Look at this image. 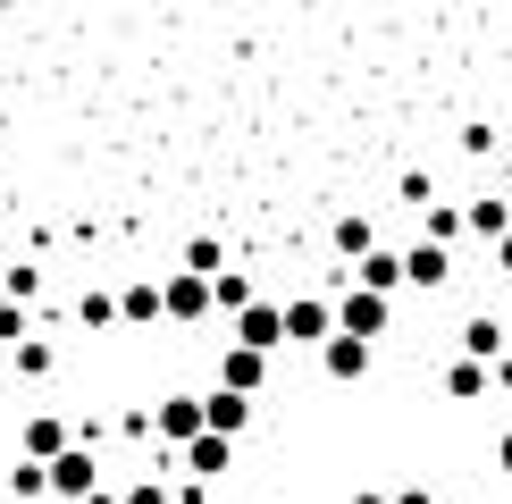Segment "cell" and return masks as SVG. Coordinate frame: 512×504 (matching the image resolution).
I'll return each instance as SVG.
<instances>
[{
	"mask_svg": "<svg viewBox=\"0 0 512 504\" xmlns=\"http://www.w3.org/2000/svg\"><path fill=\"white\" fill-rule=\"evenodd\" d=\"M210 311H219V278H210V269H177V278H168V320L202 328Z\"/></svg>",
	"mask_w": 512,
	"mask_h": 504,
	"instance_id": "6da1fadb",
	"label": "cell"
},
{
	"mask_svg": "<svg viewBox=\"0 0 512 504\" xmlns=\"http://www.w3.org/2000/svg\"><path fill=\"white\" fill-rule=\"evenodd\" d=\"M387 320H395V294H378V286H345L336 294V328H353V336H387Z\"/></svg>",
	"mask_w": 512,
	"mask_h": 504,
	"instance_id": "7a4b0ae2",
	"label": "cell"
},
{
	"mask_svg": "<svg viewBox=\"0 0 512 504\" xmlns=\"http://www.w3.org/2000/svg\"><path fill=\"white\" fill-rule=\"evenodd\" d=\"M328 336H336L328 294H286V345H328Z\"/></svg>",
	"mask_w": 512,
	"mask_h": 504,
	"instance_id": "3957f363",
	"label": "cell"
},
{
	"mask_svg": "<svg viewBox=\"0 0 512 504\" xmlns=\"http://www.w3.org/2000/svg\"><path fill=\"white\" fill-rule=\"evenodd\" d=\"M93 488H101V462H93V446H68V454H51V496L84 504Z\"/></svg>",
	"mask_w": 512,
	"mask_h": 504,
	"instance_id": "277c9868",
	"label": "cell"
},
{
	"mask_svg": "<svg viewBox=\"0 0 512 504\" xmlns=\"http://www.w3.org/2000/svg\"><path fill=\"white\" fill-rule=\"evenodd\" d=\"M319 370H328L336 387H353V378H370V336H353V328H336L328 345H319Z\"/></svg>",
	"mask_w": 512,
	"mask_h": 504,
	"instance_id": "5b68a950",
	"label": "cell"
},
{
	"mask_svg": "<svg viewBox=\"0 0 512 504\" xmlns=\"http://www.w3.org/2000/svg\"><path fill=\"white\" fill-rule=\"evenodd\" d=\"M177 462H185L194 479H219V471H236V437H227V429H202V437H185V446H177Z\"/></svg>",
	"mask_w": 512,
	"mask_h": 504,
	"instance_id": "8992f818",
	"label": "cell"
},
{
	"mask_svg": "<svg viewBox=\"0 0 512 504\" xmlns=\"http://www.w3.org/2000/svg\"><path fill=\"white\" fill-rule=\"evenodd\" d=\"M219 387L261 395V387H269V353H261V345H244V336H227V353H219Z\"/></svg>",
	"mask_w": 512,
	"mask_h": 504,
	"instance_id": "52a82bcc",
	"label": "cell"
},
{
	"mask_svg": "<svg viewBox=\"0 0 512 504\" xmlns=\"http://www.w3.org/2000/svg\"><path fill=\"white\" fill-rule=\"evenodd\" d=\"M152 429L168 437V446H185V437H202V429H210V404H202V395H168V404L152 412Z\"/></svg>",
	"mask_w": 512,
	"mask_h": 504,
	"instance_id": "ba28073f",
	"label": "cell"
},
{
	"mask_svg": "<svg viewBox=\"0 0 512 504\" xmlns=\"http://www.w3.org/2000/svg\"><path fill=\"white\" fill-rule=\"evenodd\" d=\"M236 336L261 345V353H277V345H286V303H261V294H252V303L236 311Z\"/></svg>",
	"mask_w": 512,
	"mask_h": 504,
	"instance_id": "9c48e42d",
	"label": "cell"
},
{
	"mask_svg": "<svg viewBox=\"0 0 512 504\" xmlns=\"http://www.w3.org/2000/svg\"><path fill=\"white\" fill-rule=\"evenodd\" d=\"M403 269H412V286L429 294V286H445V278H454V252H445V236H420L412 252H403Z\"/></svg>",
	"mask_w": 512,
	"mask_h": 504,
	"instance_id": "30bf717a",
	"label": "cell"
},
{
	"mask_svg": "<svg viewBox=\"0 0 512 504\" xmlns=\"http://www.w3.org/2000/svg\"><path fill=\"white\" fill-rule=\"evenodd\" d=\"M68 446H76V437H68V420H59V412H34L26 429H17V454H42V462H51V454H68Z\"/></svg>",
	"mask_w": 512,
	"mask_h": 504,
	"instance_id": "8fae6325",
	"label": "cell"
},
{
	"mask_svg": "<svg viewBox=\"0 0 512 504\" xmlns=\"http://www.w3.org/2000/svg\"><path fill=\"white\" fill-rule=\"evenodd\" d=\"M353 286L403 294V286H412V269H403V252H361V261H353Z\"/></svg>",
	"mask_w": 512,
	"mask_h": 504,
	"instance_id": "7c38bea8",
	"label": "cell"
},
{
	"mask_svg": "<svg viewBox=\"0 0 512 504\" xmlns=\"http://www.w3.org/2000/svg\"><path fill=\"white\" fill-rule=\"evenodd\" d=\"M118 311H126V328H152V320H168V286H152V278H135L118 294Z\"/></svg>",
	"mask_w": 512,
	"mask_h": 504,
	"instance_id": "4fadbf2b",
	"label": "cell"
},
{
	"mask_svg": "<svg viewBox=\"0 0 512 504\" xmlns=\"http://www.w3.org/2000/svg\"><path fill=\"white\" fill-rule=\"evenodd\" d=\"M202 404H210V429H227V437L252 429V395H244V387H210Z\"/></svg>",
	"mask_w": 512,
	"mask_h": 504,
	"instance_id": "5bb4252c",
	"label": "cell"
},
{
	"mask_svg": "<svg viewBox=\"0 0 512 504\" xmlns=\"http://www.w3.org/2000/svg\"><path fill=\"white\" fill-rule=\"evenodd\" d=\"M487 378H496V362H479V353H462V362L445 370V395H454V404H479V395H487Z\"/></svg>",
	"mask_w": 512,
	"mask_h": 504,
	"instance_id": "9a60e30c",
	"label": "cell"
},
{
	"mask_svg": "<svg viewBox=\"0 0 512 504\" xmlns=\"http://www.w3.org/2000/svg\"><path fill=\"white\" fill-rule=\"evenodd\" d=\"M504 345H512V320H487L479 311V320L462 328V353H479V362H504Z\"/></svg>",
	"mask_w": 512,
	"mask_h": 504,
	"instance_id": "2e32d148",
	"label": "cell"
},
{
	"mask_svg": "<svg viewBox=\"0 0 512 504\" xmlns=\"http://www.w3.org/2000/svg\"><path fill=\"white\" fill-rule=\"evenodd\" d=\"M462 219H471V236H479V244H496V236H512V210H504V202H487V194H479L471 210H462Z\"/></svg>",
	"mask_w": 512,
	"mask_h": 504,
	"instance_id": "e0dca14e",
	"label": "cell"
},
{
	"mask_svg": "<svg viewBox=\"0 0 512 504\" xmlns=\"http://www.w3.org/2000/svg\"><path fill=\"white\" fill-rule=\"evenodd\" d=\"M76 320L84 328H118L126 311H118V294H76Z\"/></svg>",
	"mask_w": 512,
	"mask_h": 504,
	"instance_id": "ac0fdd59",
	"label": "cell"
},
{
	"mask_svg": "<svg viewBox=\"0 0 512 504\" xmlns=\"http://www.w3.org/2000/svg\"><path fill=\"white\" fill-rule=\"evenodd\" d=\"M9 362H17V378H51V345H42V336H17Z\"/></svg>",
	"mask_w": 512,
	"mask_h": 504,
	"instance_id": "d6986e66",
	"label": "cell"
},
{
	"mask_svg": "<svg viewBox=\"0 0 512 504\" xmlns=\"http://www.w3.org/2000/svg\"><path fill=\"white\" fill-rule=\"evenodd\" d=\"M336 252H345V261H361V252H378L370 219H336Z\"/></svg>",
	"mask_w": 512,
	"mask_h": 504,
	"instance_id": "ffe728a7",
	"label": "cell"
},
{
	"mask_svg": "<svg viewBox=\"0 0 512 504\" xmlns=\"http://www.w3.org/2000/svg\"><path fill=\"white\" fill-rule=\"evenodd\" d=\"M244 303H252V278H244V269H219V311H227V320H236Z\"/></svg>",
	"mask_w": 512,
	"mask_h": 504,
	"instance_id": "44dd1931",
	"label": "cell"
},
{
	"mask_svg": "<svg viewBox=\"0 0 512 504\" xmlns=\"http://www.w3.org/2000/svg\"><path fill=\"white\" fill-rule=\"evenodd\" d=\"M17 336H34V328H26V303H17V294H0V345L17 353Z\"/></svg>",
	"mask_w": 512,
	"mask_h": 504,
	"instance_id": "7402d4cb",
	"label": "cell"
},
{
	"mask_svg": "<svg viewBox=\"0 0 512 504\" xmlns=\"http://www.w3.org/2000/svg\"><path fill=\"white\" fill-rule=\"evenodd\" d=\"M185 269H210V278H219V269H227V252L210 244V236H194V244H185Z\"/></svg>",
	"mask_w": 512,
	"mask_h": 504,
	"instance_id": "603a6c76",
	"label": "cell"
},
{
	"mask_svg": "<svg viewBox=\"0 0 512 504\" xmlns=\"http://www.w3.org/2000/svg\"><path fill=\"white\" fill-rule=\"evenodd\" d=\"M496 143H504L496 126H462V152H471V160H487V152H496Z\"/></svg>",
	"mask_w": 512,
	"mask_h": 504,
	"instance_id": "cb8c5ba5",
	"label": "cell"
},
{
	"mask_svg": "<svg viewBox=\"0 0 512 504\" xmlns=\"http://www.w3.org/2000/svg\"><path fill=\"white\" fill-rule=\"evenodd\" d=\"M126 504H168V496L152 488V479H143V488H126Z\"/></svg>",
	"mask_w": 512,
	"mask_h": 504,
	"instance_id": "d4e9b609",
	"label": "cell"
},
{
	"mask_svg": "<svg viewBox=\"0 0 512 504\" xmlns=\"http://www.w3.org/2000/svg\"><path fill=\"white\" fill-rule=\"evenodd\" d=\"M496 471H512V429H504V437H496Z\"/></svg>",
	"mask_w": 512,
	"mask_h": 504,
	"instance_id": "484cf974",
	"label": "cell"
},
{
	"mask_svg": "<svg viewBox=\"0 0 512 504\" xmlns=\"http://www.w3.org/2000/svg\"><path fill=\"white\" fill-rule=\"evenodd\" d=\"M395 504H437V496H429V488H403V496H395Z\"/></svg>",
	"mask_w": 512,
	"mask_h": 504,
	"instance_id": "4316f807",
	"label": "cell"
},
{
	"mask_svg": "<svg viewBox=\"0 0 512 504\" xmlns=\"http://www.w3.org/2000/svg\"><path fill=\"white\" fill-rule=\"evenodd\" d=\"M84 504H126V496H110V488H93V496H84Z\"/></svg>",
	"mask_w": 512,
	"mask_h": 504,
	"instance_id": "83f0119b",
	"label": "cell"
},
{
	"mask_svg": "<svg viewBox=\"0 0 512 504\" xmlns=\"http://www.w3.org/2000/svg\"><path fill=\"white\" fill-rule=\"evenodd\" d=\"M353 504H395V496H378V488H361V496H353Z\"/></svg>",
	"mask_w": 512,
	"mask_h": 504,
	"instance_id": "f1b7e54d",
	"label": "cell"
},
{
	"mask_svg": "<svg viewBox=\"0 0 512 504\" xmlns=\"http://www.w3.org/2000/svg\"><path fill=\"white\" fill-rule=\"evenodd\" d=\"M0 504H26V496H0Z\"/></svg>",
	"mask_w": 512,
	"mask_h": 504,
	"instance_id": "f546056e",
	"label": "cell"
},
{
	"mask_svg": "<svg viewBox=\"0 0 512 504\" xmlns=\"http://www.w3.org/2000/svg\"><path fill=\"white\" fill-rule=\"evenodd\" d=\"M504 143H512V126H504Z\"/></svg>",
	"mask_w": 512,
	"mask_h": 504,
	"instance_id": "4dcf8cb0",
	"label": "cell"
}]
</instances>
